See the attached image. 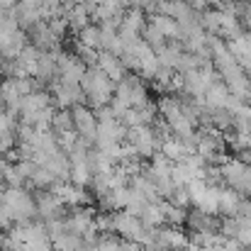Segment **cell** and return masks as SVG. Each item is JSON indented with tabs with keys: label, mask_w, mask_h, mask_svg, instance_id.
<instances>
[{
	"label": "cell",
	"mask_w": 251,
	"mask_h": 251,
	"mask_svg": "<svg viewBox=\"0 0 251 251\" xmlns=\"http://www.w3.org/2000/svg\"><path fill=\"white\" fill-rule=\"evenodd\" d=\"M81 88H83V93H85V105H90L93 110H98V107L110 105V100L115 98L117 83H115L102 69L90 66L88 74H85L83 83H81Z\"/></svg>",
	"instance_id": "obj_1"
},
{
	"label": "cell",
	"mask_w": 251,
	"mask_h": 251,
	"mask_svg": "<svg viewBox=\"0 0 251 251\" xmlns=\"http://www.w3.org/2000/svg\"><path fill=\"white\" fill-rule=\"evenodd\" d=\"M2 202L12 210V217H15V225L17 222H32L37 220V198L32 190L27 188H2Z\"/></svg>",
	"instance_id": "obj_2"
},
{
	"label": "cell",
	"mask_w": 251,
	"mask_h": 251,
	"mask_svg": "<svg viewBox=\"0 0 251 251\" xmlns=\"http://www.w3.org/2000/svg\"><path fill=\"white\" fill-rule=\"evenodd\" d=\"M127 142H132V144L137 147V154H139L142 159H151L156 151H161V139H159L154 125H137V127H129Z\"/></svg>",
	"instance_id": "obj_3"
},
{
	"label": "cell",
	"mask_w": 251,
	"mask_h": 251,
	"mask_svg": "<svg viewBox=\"0 0 251 251\" xmlns=\"http://www.w3.org/2000/svg\"><path fill=\"white\" fill-rule=\"evenodd\" d=\"M220 168H222L225 185H229V188H234L237 193L247 195V190H249V185H251V166L249 164H244L239 156H237V159L229 156Z\"/></svg>",
	"instance_id": "obj_4"
},
{
	"label": "cell",
	"mask_w": 251,
	"mask_h": 251,
	"mask_svg": "<svg viewBox=\"0 0 251 251\" xmlns=\"http://www.w3.org/2000/svg\"><path fill=\"white\" fill-rule=\"evenodd\" d=\"M88 74V66L74 51H59V81L71 85H81Z\"/></svg>",
	"instance_id": "obj_5"
},
{
	"label": "cell",
	"mask_w": 251,
	"mask_h": 251,
	"mask_svg": "<svg viewBox=\"0 0 251 251\" xmlns=\"http://www.w3.org/2000/svg\"><path fill=\"white\" fill-rule=\"evenodd\" d=\"M49 93L54 98V105L59 110H71L74 105H81L85 102V93L81 85H71V83H61V81H54L49 85Z\"/></svg>",
	"instance_id": "obj_6"
},
{
	"label": "cell",
	"mask_w": 251,
	"mask_h": 251,
	"mask_svg": "<svg viewBox=\"0 0 251 251\" xmlns=\"http://www.w3.org/2000/svg\"><path fill=\"white\" fill-rule=\"evenodd\" d=\"M71 115H74L76 132L95 144V137H98V117H95V110H93L90 105L81 102V105H74V107H71Z\"/></svg>",
	"instance_id": "obj_7"
},
{
	"label": "cell",
	"mask_w": 251,
	"mask_h": 251,
	"mask_svg": "<svg viewBox=\"0 0 251 251\" xmlns=\"http://www.w3.org/2000/svg\"><path fill=\"white\" fill-rule=\"evenodd\" d=\"M27 37H29V42H32L39 51H59L61 44H64V39L56 37V34L51 32L49 22H44V20L37 22L34 27H29V29H27Z\"/></svg>",
	"instance_id": "obj_8"
},
{
	"label": "cell",
	"mask_w": 251,
	"mask_h": 251,
	"mask_svg": "<svg viewBox=\"0 0 251 251\" xmlns=\"http://www.w3.org/2000/svg\"><path fill=\"white\" fill-rule=\"evenodd\" d=\"M98 69H102L115 83H120L129 71H127V66L122 64V59L117 56V54H112V51H100V56H98Z\"/></svg>",
	"instance_id": "obj_9"
},
{
	"label": "cell",
	"mask_w": 251,
	"mask_h": 251,
	"mask_svg": "<svg viewBox=\"0 0 251 251\" xmlns=\"http://www.w3.org/2000/svg\"><path fill=\"white\" fill-rule=\"evenodd\" d=\"M229 100H232V93L225 81H217L205 90V107L210 110H227Z\"/></svg>",
	"instance_id": "obj_10"
},
{
	"label": "cell",
	"mask_w": 251,
	"mask_h": 251,
	"mask_svg": "<svg viewBox=\"0 0 251 251\" xmlns=\"http://www.w3.org/2000/svg\"><path fill=\"white\" fill-rule=\"evenodd\" d=\"M149 22L159 27V32L166 37L168 42H180L183 32H180V25H178L176 17H168L164 12H154V15H149Z\"/></svg>",
	"instance_id": "obj_11"
},
{
	"label": "cell",
	"mask_w": 251,
	"mask_h": 251,
	"mask_svg": "<svg viewBox=\"0 0 251 251\" xmlns=\"http://www.w3.org/2000/svg\"><path fill=\"white\" fill-rule=\"evenodd\" d=\"M183 54H185V49H183V44H180V42H166V44H164V47L156 51V56H159L161 66L173 69V71H178Z\"/></svg>",
	"instance_id": "obj_12"
},
{
	"label": "cell",
	"mask_w": 251,
	"mask_h": 251,
	"mask_svg": "<svg viewBox=\"0 0 251 251\" xmlns=\"http://www.w3.org/2000/svg\"><path fill=\"white\" fill-rule=\"evenodd\" d=\"M161 151L166 154L173 164H176V161H183L188 154H193V151H190V147H188L180 137H176V134H168L166 139L161 142Z\"/></svg>",
	"instance_id": "obj_13"
},
{
	"label": "cell",
	"mask_w": 251,
	"mask_h": 251,
	"mask_svg": "<svg viewBox=\"0 0 251 251\" xmlns=\"http://www.w3.org/2000/svg\"><path fill=\"white\" fill-rule=\"evenodd\" d=\"M93 176H95V171L90 166V159L71 161V176H69V180H71L74 185H78V188H90Z\"/></svg>",
	"instance_id": "obj_14"
},
{
	"label": "cell",
	"mask_w": 251,
	"mask_h": 251,
	"mask_svg": "<svg viewBox=\"0 0 251 251\" xmlns=\"http://www.w3.org/2000/svg\"><path fill=\"white\" fill-rule=\"evenodd\" d=\"M149 25V15L142 10V7H127L125 12V20H122V29H129L134 34H142Z\"/></svg>",
	"instance_id": "obj_15"
},
{
	"label": "cell",
	"mask_w": 251,
	"mask_h": 251,
	"mask_svg": "<svg viewBox=\"0 0 251 251\" xmlns=\"http://www.w3.org/2000/svg\"><path fill=\"white\" fill-rule=\"evenodd\" d=\"M242 198L244 195L237 193L234 188H222V193H220V215L222 217H237Z\"/></svg>",
	"instance_id": "obj_16"
},
{
	"label": "cell",
	"mask_w": 251,
	"mask_h": 251,
	"mask_svg": "<svg viewBox=\"0 0 251 251\" xmlns=\"http://www.w3.org/2000/svg\"><path fill=\"white\" fill-rule=\"evenodd\" d=\"M200 27L207 32V34H220L222 29V7H205L200 10Z\"/></svg>",
	"instance_id": "obj_17"
},
{
	"label": "cell",
	"mask_w": 251,
	"mask_h": 251,
	"mask_svg": "<svg viewBox=\"0 0 251 251\" xmlns=\"http://www.w3.org/2000/svg\"><path fill=\"white\" fill-rule=\"evenodd\" d=\"M93 20H90V5H74L71 10H69V25H71V29L78 34L83 27H88Z\"/></svg>",
	"instance_id": "obj_18"
},
{
	"label": "cell",
	"mask_w": 251,
	"mask_h": 251,
	"mask_svg": "<svg viewBox=\"0 0 251 251\" xmlns=\"http://www.w3.org/2000/svg\"><path fill=\"white\" fill-rule=\"evenodd\" d=\"M159 205H161V212H164V217H166V225H173V227L185 225V220H188V207H178V205H173V202H168V200H161Z\"/></svg>",
	"instance_id": "obj_19"
},
{
	"label": "cell",
	"mask_w": 251,
	"mask_h": 251,
	"mask_svg": "<svg viewBox=\"0 0 251 251\" xmlns=\"http://www.w3.org/2000/svg\"><path fill=\"white\" fill-rule=\"evenodd\" d=\"M127 242L117 232H100L98 237V251H125Z\"/></svg>",
	"instance_id": "obj_20"
},
{
	"label": "cell",
	"mask_w": 251,
	"mask_h": 251,
	"mask_svg": "<svg viewBox=\"0 0 251 251\" xmlns=\"http://www.w3.org/2000/svg\"><path fill=\"white\" fill-rule=\"evenodd\" d=\"M142 222H144V227H149V229L164 227V225H166V217H164V212H161V205L149 202L147 210L142 212Z\"/></svg>",
	"instance_id": "obj_21"
},
{
	"label": "cell",
	"mask_w": 251,
	"mask_h": 251,
	"mask_svg": "<svg viewBox=\"0 0 251 251\" xmlns=\"http://www.w3.org/2000/svg\"><path fill=\"white\" fill-rule=\"evenodd\" d=\"M51 129H54V134H61V132H69V129H76L71 110H59V107H56L54 120H51Z\"/></svg>",
	"instance_id": "obj_22"
},
{
	"label": "cell",
	"mask_w": 251,
	"mask_h": 251,
	"mask_svg": "<svg viewBox=\"0 0 251 251\" xmlns=\"http://www.w3.org/2000/svg\"><path fill=\"white\" fill-rule=\"evenodd\" d=\"M78 42L85 44V47H93V49H100V25H95V22H90L88 27H83L78 34Z\"/></svg>",
	"instance_id": "obj_23"
},
{
	"label": "cell",
	"mask_w": 251,
	"mask_h": 251,
	"mask_svg": "<svg viewBox=\"0 0 251 251\" xmlns=\"http://www.w3.org/2000/svg\"><path fill=\"white\" fill-rule=\"evenodd\" d=\"M74 54L83 61L85 66L90 69V66H98V56H100V49H93V47H85L81 44L78 39H76V44H74Z\"/></svg>",
	"instance_id": "obj_24"
},
{
	"label": "cell",
	"mask_w": 251,
	"mask_h": 251,
	"mask_svg": "<svg viewBox=\"0 0 251 251\" xmlns=\"http://www.w3.org/2000/svg\"><path fill=\"white\" fill-rule=\"evenodd\" d=\"M142 39H144V42H147L154 51H159V49H161V47L168 42L166 37L159 32V27H156V25H151V22H149V25H147V29L142 32Z\"/></svg>",
	"instance_id": "obj_25"
},
{
	"label": "cell",
	"mask_w": 251,
	"mask_h": 251,
	"mask_svg": "<svg viewBox=\"0 0 251 251\" xmlns=\"http://www.w3.org/2000/svg\"><path fill=\"white\" fill-rule=\"evenodd\" d=\"M166 200H168V202H173V205H178V207H190V205H193V202H190L188 185H176V188L168 193Z\"/></svg>",
	"instance_id": "obj_26"
},
{
	"label": "cell",
	"mask_w": 251,
	"mask_h": 251,
	"mask_svg": "<svg viewBox=\"0 0 251 251\" xmlns=\"http://www.w3.org/2000/svg\"><path fill=\"white\" fill-rule=\"evenodd\" d=\"M239 229H242V220H239V217H222L220 232H222L227 239H237V237H239Z\"/></svg>",
	"instance_id": "obj_27"
},
{
	"label": "cell",
	"mask_w": 251,
	"mask_h": 251,
	"mask_svg": "<svg viewBox=\"0 0 251 251\" xmlns=\"http://www.w3.org/2000/svg\"><path fill=\"white\" fill-rule=\"evenodd\" d=\"M20 142H17V129H12V132H5V134H0V154H5V151H10V149H15Z\"/></svg>",
	"instance_id": "obj_28"
},
{
	"label": "cell",
	"mask_w": 251,
	"mask_h": 251,
	"mask_svg": "<svg viewBox=\"0 0 251 251\" xmlns=\"http://www.w3.org/2000/svg\"><path fill=\"white\" fill-rule=\"evenodd\" d=\"M122 122H125L127 127H137V125H142V112H139V107H129V110L125 112Z\"/></svg>",
	"instance_id": "obj_29"
},
{
	"label": "cell",
	"mask_w": 251,
	"mask_h": 251,
	"mask_svg": "<svg viewBox=\"0 0 251 251\" xmlns=\"http://www.w3.org/2000/svg\"><path fill=\"white\" fill-rule=\"evenodd\" d=\"M237 156H239V159H242L244 164H249V166H251V147H249V149H247V151H242V154H237Z\"/></svg>",
	"instance_id": "obj_30"
},
{
	"label": "cell",
	"mask_w": 251,
	"mask_h": 251,
	"mask_svg": "<svg viewBox=\"0 0 251 251\" xmlns=\"http://www.w3.org/2000/svg\"><path fill=\"white\" fill-rule=\"evenodd\" d=\"M105 2H112V0H90V5H105Z\"/></svg>",
	"instance_id": "obj_31"
},
{
	"label": "cell",
	"mask_w": 251,
	"mask_h": 251,
	"mask_svg": "<svg viewBox=\"0 0 251 251\" xmlns=\"http://www.w3.org/2000/svg\"><path fill=\"white\" fill-rule=\"evenodd\" d=\"M247 198H249V200H251V185H249V190H247Z\"/></svg>",
	"instance_id": "obj_32"
}]
</instances>
